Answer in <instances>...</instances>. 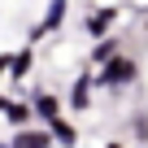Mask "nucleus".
Instances as JSON below:
<instances>
[{"instance_id": "nucleus-11", "label": "nucleus", "mask_w": 148, "mask_h": 148, "mask_svg": "<svg viewBox=\"0 0 148 148\" xmlns=\"http://www.w3.org/2000/svg\"><path fill=\"white\" fill-rule=\"evenodd\" d=\"M9 61H13V57H0V79H5V74H9Z\"/></svg>"}, {"instance_id": "nucleus-3", "label": "nucleus", "mask_w": 148, "mask_h": 148, "mask_svg": "<svg viewBox=\"0 0 148 148\" xmlns=\"http://www.w3.org/2000/svg\"><path fill=\"white\" fill-rule=\"evenodd\" d=\"M65 22V0H48V13H44V22L35 26V35H48V31H57Z\"/></svg>"}, {"instance_id": "nucleus-13", "label": "nucleus", "mask_w": 148, "mask_h": 148, "mask_svg": "<svg viewBox=\"0 0 148 148\" xmlns=\"http://www.w3.org/2000/svg\"><path fill=\"white\" fill-rule=\"evenodd\" d=\"M105 148H122V144H105Z\"/></svg>"}, {"instance_id": "nucleus-1", "label": "nucleus", "mask_w": 148, "mask_h": 148, "mask_svg": "<svg viewBox=\"0 0 148 148\" xmlns=\"http://www.w3.org/2000/svg\"><path fill=\"white\" fill-rule=\"evenodd\" d=\"M135 74H139V65L131 57H113L100 65V74H92V83L96 87H122V83H135Z\"/></svg>"}, {"instance_id": "nucleus-5", "label": "nucleus", "mask_w": 148, "mask_h": 148, "mask_svg": "<svg viewBox=\"0 0 148 148\" xmlns=\"http://www.w3.org/2000/svg\"><path fill=\"white\" fill-rule=\"evenodd\" d=\"M118 13H122V9H100V13H92V18H87V35L105 39V31H109V26L118 22Z\"/></svg>"}, {"instance_id": "nucleus-4", "label": "nucleus", "mask_w": 148, "mask_h": 148, "mask_svg": "<svg viewBox=\"0 0 148 148\" xmlns=\"http://www.w3.org/2000/svg\"><path fill=\"white\" fill-rule=\"evenodd\" d=\"M48 135H52L61 148H74V144H79V131H74L65 118H52V122H48Z\"/></svg>"}, {"instance_id": "nucleus-9", "label": "nucleus", "mask_w": 148, "mask_h": 148, "mask_svg": "<svg viewBox=\"0 0 148 148\" xmlns=\"http://www.w3.org/2000/svg\"><path fill=\"white\" fill-rule=\"evenodd\" d=\"M26 70H31V48H22V52L9 61V79H18V83H22V79H26Z\"/></svg>"}, {"instance_id": "nucleus-12", "label": "nucleus", "mask_w": 148, "mask_h": 148, "mask_svg": "<svg viewBox=\"0 0 148 148\" xmlns=\"http://www.w3.org/2000/svg\"><path fill=\"white\" fill-rule=\"evenodd\" d=\"M5 105H9V100H5V96H0V113H5Z\"/></svg>"}, {"instance_id": "nucleus-7", "label": "nucleus", "mask_w": 148, "mask_h": 148, "mask_svg": "<svg viewBox=\"0 0 148 148\" xmlns=\"http://www.w3.org/2000/svg\"><path fill=\"white\" fill-rule=\"evenodd\" d=\"M31 109H35V113L44 118V122H52V118H61V105H57V96H52V92H39Z\"/></svg>"}, {"instance_id": "nucleus-10", "label": "nucleus", "mask_w": 148, "mask_h": 148, "mask_svg": "<svg viewBox=\"0 0 148 148\" xmlns=\"http://www.w3.org/2000/svg\"><path fill=\"white\" fill-rule=\"evenodd\" d=\"M92 57H96L100 65H105V61H113V57H118V39H100V44L92 48Z\"/></svg>"}, {"instance_id": "nucleus-14", "label": "nucleus", "mask_w": 148, "mask_h": 148, "mask_svg": "<svg viewBox=\"0 0 148 148\" xmlns=\"http://www.w3.org/2000/svg\"><path fill=\"white\" fill-rule=\"evenodd\" d=\"M0 148H9V144H0Z\"/></svg>"}, {"instance_id": "nucleus-8", "label": "nucleus", "mask_w": 148, "mask_h": 148, "mask_svg": "<svg viewBox=\"0 0 148 148\" xmlns=\"http://www.w3.org/2000/svg\"><path fill=\"white\" fill-rule=\"evenodd\" d=\"M31 113H35L31 105H18V100H9V105H5V118H9V122H13L18 131H22V126L31 122Z\"/></svg>"}, {"instance_id": "nucleus-2", "label": "nucleus", "mask_w": 148, "mask_h": 148, "mask_svg": "<svg viewBox=\"0 0 148 148\" xmlns=\"http://www.w3.org/2000/svg\"><path fill=\"white\" fill-rule=\"evenodd\" d=\"M9 148H52V135H48V131H31V126H22V131L13 135Z\"/></svg>"}, {"instance_id": "nucleus-6", "label": "nucleus", "mask_w": 148, "mask_h": 148, "mask_svg": "<svg viewBox=\"0 0 148 148\" xmlns=\"http://www.w3.org/2000/svg\"><path fill=\"white\" fill-rule=\"evenodd\" d=\"M92 74H79V79H74V92H70V105L74 109H87V100H92Z\"/></svg>"}]
</instances>
